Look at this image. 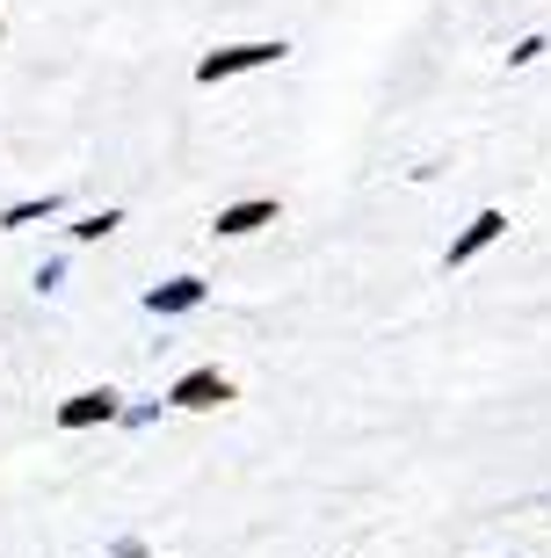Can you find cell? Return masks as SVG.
Masks as SVG:
<instances>
[{
	"instance_id": "obj_12",
	"label": "cell",
	"mask_w": 551,
	"mask_h": 558,
	"mask_svg": "<svg viewBox=\"0 0 551 558\" xmlns=\"http://www.w3.org/2000/svg\"><path fill=\"white\" fill-rule=\"evenodd\" d=\"M109 558H153V544H145V537H117V544H109Z\"/></svg>"
},
{
	"instance_id": "obj_4",
	"label": "cell",
	"mask_w": 551,
	"mask_h": 558,
	"mask_svg": "<svg viewBox=\"0 0 551 558\" xmlns=\"http://www.w3.org/2000/svg\"><path fill=\"white\" fill-rule=\"evenodd\" d=\"M501 232H508V210H501V204L471 210V218H465V232H457V240L443 247V269H471V262H479V254H487L493 240H501Z\"/></svg>"
},
{
	"instance_id": "obj_7",
	"label": "cell",
	"mask_w": 551,
	"mask_h": 558,
	"mask_svg": "<svg viewBox=\"0 0 551 558\" xmlns=\"http://www.w3.org/2000/svg\"><path fill=\"white\" fill-rule=\"evenodd\" d=\"M65 210V189H44V196H22V204L0 210V232H22V226H44V218H59Z\"/></svg>"
},
{
	"instance_id": "obj_6",
	"label": "cell",
	"mask_w": 551,
	"mask_h": 558,
	"mask_svg": "<svg viewBox=\"0 0 551 558\" xmlns=\"http://www.w3.org/2000/svg\"><path fill=\"white\" fill-rule=\"evenodd\" d=\"M276 218H284V204H276V196H247V204H225L218 218H211V232H218V240H247V232L276 226Z\"/></svg>"
},
{
	"instance_id": "obj_11",
	"label": "cell",
	"mask_w": 551,
	"mask_h": 558,
	"mask_svg": "<svg viewBox=\"0 0 551 558\" xmlns=\"http://www.w3.org/2000/svg\"><path fill=\"white\" fill-rule=\"evenodd\" d=\"M153 421H160V407H153V399H145V407H123V428H153Z\"/></svg>"
},
{
	"instance_id": "obj_10",
	"label": "cell",
	"mask_w": 551,
	"mask_h": 558,
	"mask_svg": "<svg viewBox=\"0 0 551 558\" xmlns=\"http://www.w3.org/2000/svg\"><path fill=\"white\" fill-rule=\"evenodd\" d=\"M29 283H37L44 298H51V290L65 283V254H51V262H37V276H29Z\"/></svg>"
},
{
	"instance_id": "obj_5",
	"label": "cell",
	"mask_w": 551,
	"mask_h": 558,
	"mask_svg": "<svg viewBox=\"0 0 551 558\" xmlns=\"http://www.w3.org/2000/svg\"><path fill=\"white\" fill-rule=\"evenodd\" d=\"M211 298V276H167V283H153L139 298L145 312H153V319H182V312H196Z\"/></svg>"
},
{
	"instance_id": "obj_8",
	"label": "cell",
	"mask_w": 551,
	"mask_h": 558,
	"mask_svg": "<svg viewBox=\"0 0 551 558\" xmlns=\"http://www.w3.org/2000/svg\"><path fill=\"white\" fill-rule=\"evenodd\" d=\"M117 226H123V210H117V204H109V210H87L81 226H73V247H95V240H109Z\"/></svg>"
},
{
	"instance_id": "obj_2",
	"label": "cell",
	"mask_w": 551,
	"mask_h": 558,
	"mask_svg": "<svg viewBox=\"0 0 551 558\" xmlns=\"http://www.w3.org/2000/svg\"><path fill=\"white\" fill-rule=\"evenodd\" d=\"M109 421H123V392H117V385H87V392L59 399V414H51V428L81 435V428H109Z\"/></svg>"
},
{
	"instance_id": "obj_9",
	"label": "cell",
	"mask_w": 551,
	"mask_h": 558,
	"mask_svg": "<svg viewBox=\"0 0 551 558\" xmlns=\"http://www.w3.org/2000/svg\"><path fill=\"white\" fill-rule=\"evenodd\" d=\"M544 51H551V37H544V29H530V37H515V44H508V65H537Z\"/></svg>"
},
{
	"instance_id": "obj_3",
	"label": "cell",
	"mask_w": 551,
	"mask_h": 558,
	"mask_svg": "<svg viewBox=\"0 0 551 558\" xmlns=\"http://www.w3.org/2000/svg\"><path fill=\"white\" fill-rule=\"evenodd\" d=\"M225 399H232V377H225L218 363H196V371H182L167 385V407H182V414H211Z\"/></svg>"
},
{
	"instance_id": "obj_1",
	"label": "cell",
	"mask_w": 551,
	"mask_h": 558,
	"mask_svg": "<svg viewBox=\"0 0 551 558\" xmlns=\"http://www.w3.org/2000/svg\"><path fill=\"white\" fill-rule=\"evenodd\" d=\"M290 44L284 37H254V44H218V51H204L196 59V81L218 87V81H240V73H262V65H284Z\"/></svg>"
}]
</instances>
